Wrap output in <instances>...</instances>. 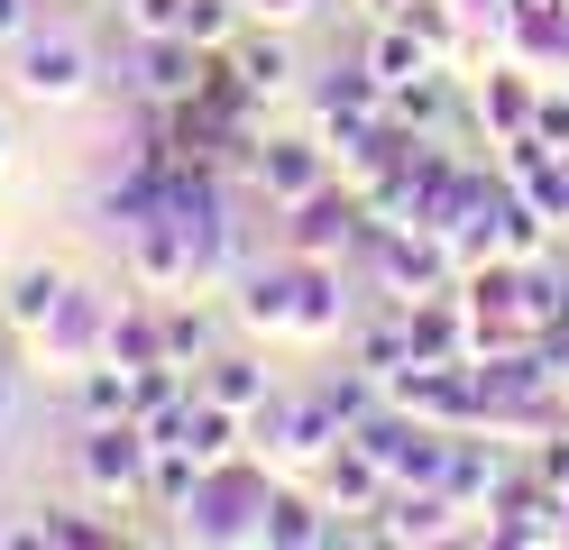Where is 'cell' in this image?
<instances>
[{
    "mask_svg": "<svg viewBox=\"0 0 569 550\" xmlns=\"http://www.w3.org/2000/svg\"><path fill=\"white\" fill-rule=\"evenodd\" d=\"M303 10H312V0H248V19H276V28H284V19H303Z\"/></svg>",
    "mask_w": 569,
    "mask_h": 550,
    "instance_id": "e575fe53",
    "label": "cell"
},
{
    "mask_svg": "<svg viewBox=\"0 0 569 550\" xmlns=\"http://www.w3.org/2000/svg\"><path fill=\"white\" fill-rule=\"evenodd\" d=\"M459 10H469V19H478V28H506V19H515V10H523V0H459Z\"/></svg>",
    "mask_w": 569,
    "mask_h": 550,
    "instance_id": "836d02e7",
    "label": "cell"
},
{
    "mask_svg": "<svg viewBox=\"0 0 569 550\" xmlns=\"http://www.w3.org/2000/svg\"><path fill=\"white\" fill-rule=\"evenodd\" d=\"M349 440H359V450H368L386 477H396V487H432L441 459H450V431H441V422H422L413 403H396V394H386V403H377V413L349 431Z\"/></svg>",
    "mask_w": 569,
    "mask_h": 550,
    "instance_id": "3957f363",
    "label": "cell"
},
{
    "mask_svg": "<svg viewBox=\"0 0 569 550\" xmlns=\"http://www.w3.org/2000/svg\"><path fill=\"white\" fill-rule=\"evenodd\" d=\"M248 183H258L276 211H295V202L322 193V183H340V157L322 138H248Z\"/></svg>",
    "mask_w": 569,
    "mask_h": 550,
    "instance_id": "5b68a950",
    "label": "cell"
},
{
    "mask_svg": "<svg viewBox=\"0 0 569 550\" xmlns=\"http://www.w3.org/2000/svg\"><path fill=\"white\" fill-rule=\"evenodd\" d=\"M64 293H74V276H56V267H28V276L10 284V330H28V340H38V330H47V312L64 303Z\"/></svg>",
    "mask_w": 569,
    "mask_h": 550,
    "instance_id": "d4e9b609",
    "label": "cell"
},
{
    "mask_svg": "<svg viewBox=\"0 0 569 550\" xmlns=\"http://www.w3.org/2000/svg\"><path fill=\"white\" fill-rule=\"evenodd\" d=\"M230 64H239V83L258 92V101H276L284 83H295V47L276 37V19H267V28H239V37H230Z\"/></svg>",
    "mask_w": 569,
    "mask_h": 550,
    "instance_id": "ac0fdd59",
    "label": "cell"
},
{
    "mask_svg": "<svg viewBox=\"0 0 569 550\" xmlns=\"http://www.w3.org/2000/svg\"><path fill=\"white\" fill-rule=\"evenodd\" d=\"M129 267H138V284H157V293H193V284H202L193 239L174 230V220H148V230H129Z\"/></svg>",
    "mask_w": 569,
    "mask_h": 550,
    "instance_id": "9a60e30c",
    "label": "cell"
},
{
    "mask_svg": "<svg viewBox=\"0 0 569 550\" xmlns=\"http://www.w3.org/2000/svg\"><path fill=\"white\" fill-rule=\"evenodd\" d=\"M0 422H10V367H0Z\"/></svg>",
    "mask_w": 569,
    "mask_h": 550,
    "instance_id": "d590c367",
    "label": "cell"
},
{
    "mask_svg": "<svg viewBox=\"0 0 569 550\" xmlns=\"http://www.w3.org/2000/svg\"><path fill=\"white\" fill-rule=\"evenodd\" d=\"M202 73H211V56L193 47L184 28H174V37H138V92H148V110L193 101V92H202Z\"/></svg>",
    "mask_w": 569,
    "mask_h": 550,
    "instance_id": "30bf717a",
    "label": "cell"
},
{
    "mask_svg": "<svg viewBox=\"0 0 569 550\" xmlns=\"http://www.w3.org/2000/svg\"><path fill=\"white\" fill-rule=\"evenodd\" d=\"M28 10H38V0H0V47H19V37H28Z\"/></svg>",
    "mask_w": 569,
    "mask_h": 550,
    "instance_id": "d6a6232c",
    "label": "cell"
},
{
    "mask_svg": "<svg viewBox=\"0 0 569 550\" xmlns=\"http://www.w3.org/2000/svg\"><path fill=\"white\" fill-rule=\"evenodd\" d=\"M432 64H441V56L422 47V37H413V28L396 19V10H386V28L368 37V73H377L386 92H396V83H413V73H432Z\"/></svg>",
    "mask_w": 569,
    "mask_h": 550,
    "instance_id": "ffe728a7",
    "label": "cell"
},
{
    "mask_svg": "<svg viewBox=\"0 0 569 550\" xmlns=\"http://www.w3.org/2000/svg\"><path fill=\"white\" fill-rule=\"evenodd\" d=\"M312 477H322V504H331V513H377L386 496H396V477H386V468L359 450V440H340V450L312 468Z\"/></svg>",
    "mask_w": 569,
    "mask_h": 550,
    "instance_id": "2e32d148",
    "label": "cell"
},
{
    "mask_svg": "<svg viewBox=\"0 0 569 550\" xmlns=\"http://www.w3.org/2000/svg\"><path fill=\"white\" fill-rule=\"evenodd\" d=\"M459 513H469V504H450L441 487H396V496H386L377 504V541H450L459 532Z\"/></svg>",
    "mask_w": 569,
    "mask_h": 550,
    "instance_id": "4fadbf2b",
    "label": "cell"
},
{
    "mask_svg": "<svg viewBox=\"0 0 569 550\" xmlns=\"http://www.w3.org/2000/svg\"><path fill=\"white\" fill-rule=\"evenodd\" d=\"M239 321L248 330H295V257L284 267H239Z\"/></svg>",
    "mask_w": 569,
    "mask_h": 550,
    "instance_id": "d6986e66",
    "label": "cell"
},
{
    "mask_svg": "<svg viewBox=\"0 0 569 550\" xmlns=\"http://www.w3.org/2000/svg\"><path fill=\"white\" fill-rule=\"evenodd\" d=\"M193 487H202V459H193V450H157V468H148V504H157V513H184Z\"/></svg>",
    "mask_w": 569,
    "mask_h": 550,
    "instance_id": "4316f807",
    "label": "cell"
},
{
    "mask_svg": "<svg viewBox=\"0 0 569 550\" xmlns=\"http://www.w3.org/2000/svg\"><path fill=\"white\" fill-rule=\"evenodd\" d=\"M359 239H368V202H359V183H349V174L284 211V248H295V257H349Z\"/></svg>",
    "mask_w": 569,
    "mask_h": 550,
    "instance_id": "8992f818",
    "label": "cell"
},
{
    "mask_svg": "<svg viewBox=\"0 0 569 550\" xmlns=\"http://www.w3.org/2000/svg\"><path fill=\"white\" fill-rule=\"evenodd\" d=\"M193 386H202L211 403H230V413H258V403L276 394L267 358H248V349H221V358H202V367H193Z\"/></svg>",
    "mask_w": 569,
    "mask_h": 550,
    "instance_id": "e0dca14e",
    "label": "cell"
},
{
    "mask_svg": "<svg viewBox=\"0 0 569 550\" xmlns=\"http://www.w3.org/2000/svg\"><path fill=\"white\" fill-rule=\"evenodd\" d=\"M441 73H450V64H432V73H413V83H396V92H386V120L413 129V138H432V129H441V110H450Z\"/></svg>",
    "mask_w": 569,
    "mask_h": 550,
    "instance_id": "603a6c76",
    "label": "cell"
},
{
    "mask_svg": "<svg viewBox=\"0 0 569 550\" xmlns=\"http://www.w3.org/2000/svg\"><path fill=\"white\" fill-rule=\"evenodd\" d=\"M560 403H569V349H560Z\"/></svg>",
    "mask_w": 569,
    "mask_h": 550,
    "instance_id": "8d00e7d4",
    "label": "cell"
},
{
    "mask_svg": "<svg viewBox=\"0 0 569 550\" xmlns=\"http://www.w3.org/2000/svg\"><path fill=\"white\" fill-rule=\"evenodd\" d=\"M157 312H166V358H174V367L221 358V321H211L202 303H157Z\"/></svg>",
    "mask_w": 569,
    "mask_h": 550,
    "instance_id": "cb8c5ba5",
    "label": "cell"
},
{
    "mask_svg": "<svg viewBox=\"0 0 569 550\" xmlns=\"http://www.w3.org/2000/svg\"><path fill=\"white\" fill-rule=\"evenodd\" d=\"M295 257V248H284ZM349 330V293H340V257H295V340H340Z\"/></svg>",
    "mask_w": 569,
    "mask_h": 550,
    "instance_id": "8fae6325",
    "label": "cell"
},
{
    "mask_svg": "<svg viewBox=\"0 0 569 550\" xmlns=\"http://www.w3.org/2000/svg\"><path fill=\"white\" fill-rule=\"evenodd\" d=\"M532 110H542V73H523V64H496L487 83H478V129L506 147V138H532Z\"/></svg>",
    "mask_w": 569,
    "mask_h": 550,
    "instance_id": "5bb4252c",
    "label": "cell"
},
{
    "mask_svg": "<svg viewBox=\"0 0 569 550\" xmlns=\"http://www.w3.org/2000/svg\"><path fill=\"white\" fill-rule=\"evenodd\" d=\"M111 312H120V303H101V293H83V284H74V293H64V303L47 312L38 358H47V367H64V377H83V367L111 349Z\"/></svg>",
    "mask_w": 569,
    "mask_h": 550,
    "instance_id": "52a82bcc",
    "label": "cell"
},
{
    "mask_svg": "<svg viewBox=\"0 0 569 550\" xmlns=\"http://www.w3.org/2000/svg\"><path fill=\"white\" fill-rule=\"evenodd\" d=\"M239 28H248V0H184V37H193L202 56H221Z\"/></svg>",
    "mask_w": 569,
    "mask_h": 550,
    "instance_id": "83f0119b",
    "label": "cell"
},
{
    "mask_svg": "<svg viewBox=\"0 0 569 550\" xmlns=\"http://www.w3.org/2000/svg\"><path fill=\"white\" fill-rule=\"evenodd\" d=\"M396 19H405V28H413V37H422V47H432L441 64H450L459 47H469V28H478L469 10H459V0H396Z\"/></svg>",
    "mask_w": 569,
    "mask_h": 550,
    "instance_id": "7402d4cb",
    "label": "cell"
},
{
    "mask_svg": "<svg viewBox=\"0 0 569 550\" xmlns=\"http://www.w3.org/2000/svg\"><path fill=\"white\" fill-rule=\"evenodd\" d=\"M496 56L523 64V73H569V0H523V10L496 28Z\"/></svg>",
    "mask_w": 569,
    "mask_h": 550,
    "instance_id": "ba28073f",
    "label": "cell"
},
{
    "mask_svg": "<svg viewBox=\"0 0 569 550\" xmlns=\"http://www.w3.org/2000/svg\"><path fill=\"white\" fill-rule=\"evenodd\" d=\"M101 358H120V367H174L166 358V312L157 303H120L111 312V349Z\"/></svg>",
    "mask_w": 569,
    "mask_h": 550,
    "instance_id": "44dd1931",
    "label": "cell"
},
{
    "mask_svg": "<svg viewBox=\"0 0 569 550\" xmlns=\"http://www.w3.org/2000/svg\"><path fill=\"white\" fill-rule=\"evenodd\" d=\"M359 367H368V377H405V367H413L405 312H386V321H368V330H359Z\"/></svg>",
    "mask_w": 569,
    "mask_h": 550,
    "instance_id": "f1b7e54d",
    "label": "cell"
},
{
    "mask_svg": "<svg viewBox=\"0 0 569 550\" xmlns=\"http://www.w3.org/2000/svg\"><path fill=\"white\" fill-rule=\"evenodd\" d=\"M340 440H349V431H340V413H331L322 386H312V394H284V386H276L258 413H248V450H258L267 468H322Z\"/></svg>",
    "mask_w": 569,
    "mask_h": 550,
    "instance_id": "7a4b0ae2",
    "label": "cell"
},
{
    "mask_svg": "<svg viewBox=\"0 0 569 550\" xmlns=\"http://www.w3.org/2000/svg\"><path fill=\"white\" fill-rule=\"evenodd\" d=\"M74 468H83V487L101 504H129V496H148V468H157V431L148 422H83L74 440Z\"/></svg>",
    "mask_w": 569,
    "mask_h": 550,
    "instance_id": "277c9868",
    "label": "cell"
},
{
    "mask_svg": "<svg viewBox=\"0 0 569 550\" xmlns=\"http://www.w3.org/2000/svg\"><path fill=\"white\" fill-rule=\"evenodd\" d=\"M184 28V0H129V37H174Z\"/></svg>",
    "mask_w": 569,
    "mask_h": 550,
    "instance_id": "1f68e13d",
    "label": "cell"
},
{
    "mask_svg": "<svg viewBox=\"0 0 569 550\" xmlns=\"http://www.w3.org/2000/svg\"><path fill=\"white\" fill-rule=\"evenodd\" d=\"M10 56H19V92H28V101H83V92H92L83 37H38V28H28Z\"/></svg>",
    "mask_w": 569,
    "mask_h": 550,
    "instance_id": "9c48e42d",
    "label": "cell"
},
{
    "mask_svg": "<svg viewBox=\"0 0 569 550\" xmlns=\"http://www.w3.org/2000/svg\"><path fill=\"white\" fill-rule=\"evenodd\" d=\"M532 138L569 147V73H551V83H542V110H532Z\"/></svg>",
    "mask_w": 569,
    "mask_h": 550,
    "instance_id": "4dcf8cb0",
    "label": "cell"
},
{
    "mask_svg": "<svg viewBox=\"0 0 569 550\" xmlns=\"http://www.w3.org/2000/svg\"><path fill=\"white\" fill-rule=\"evenodd\" d=\"M267 504H276L267 459L239 450V459H211L202 468V487H193L184 513H174V532H184V541H267Z\"/></svg>",
    "mask_w": 569,
    "mask_h": 550,
    "instance_id": "6da1fadb",
    "label": "cell"
},
{
    "mask_svg": "<svg viewBox=\"0 0 569 550\" xmlns=\"http://www.w3.org/2000/svg\"><path fill=\"white\" fill-rule=\"evenodd\" d=\"M0 157H10V110H0Z\"/></svg>",
    "mask_w": 569,
    "mask_h": 550,
    "instance_id": "74e56055",
    "label": "cell"
},
{
    "mask_svg": "<svg viewBox=\"0 0 569 550\" xmlns=\"http://www.w3.org/2000/svg\"><path fill=\"white\" fill-rule=\"evenodd\" d=\"M432 487H441L450 504L487 513V496L506 487V450H496V431H450V459H441V477H432Z\"/></svg>",
    "mask_w": 569,
    "mask_h": 550,
    "instance_id": "7c38bea8",
    "label": "cell"
},
{
    "mask_svg": "<svg viewBox=\"0 0 569 550\" xmlns=\"http://www.w3.org/2000/svg\"><path fill=\"white\" fill-rule=\"evenodd\" d=\"M19 541H56V550H111V541H120V523H83V513L47 504V513H38V523H28Z\"/></svg>",
    "mask_w": 569,
    "mask_h": 550,
    "instance_id": "484cf974",
    "label": "cell"
},
{
    "mask_svg": "<svg viewBox=\"0 0 569 550\" xmlns=\"http://www.w3.org/2000/svg\"><path fill=\"white\" fill-rule=\"evenodd\" d=\"M322 394H331V413H340V431H359L377 403H386V377H368V367H340V377H322Z\"/></svg>",
    "mask_w": 569,
    "mask_h": 550,
    "instance_id": "f546056e",
    "label": "cell"
}]
</instances>
